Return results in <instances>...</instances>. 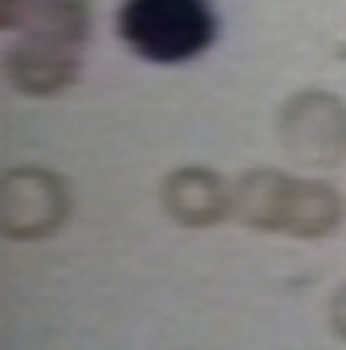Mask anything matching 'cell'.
Listing matches in <instances>:
<instances>
[{"label": "cell", "mask_w": 346, "mask_h": 350, "mask_svg": "<svg viewBox=\"0 0 346 350\" xmlns=\"http://www.w3.org/2000/svg\"><path fill=\"white\" fill-rule=\"evenodd\" d=\"M121 36L156 63H183L214 39V12L207 0H124Z\"/></svg>", "instance_id": "obj_1"}]
</instances>
